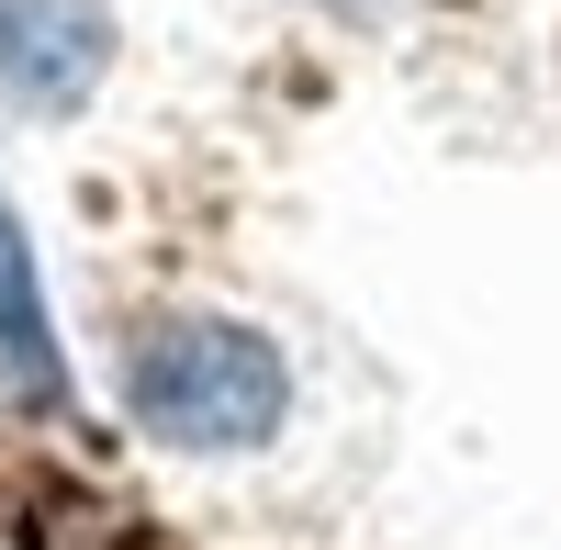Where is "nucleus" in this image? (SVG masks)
I'll return each instance as SVG.
<instances>
[{"label":"nucleus","instance_id":"nucleus-1","mask_svg":"<svg viewBox=\"0 0 561 550\" xmlns=\"http://www.w3.org/2000/svg\"><path fill=\"white\" fill-rule=\"evenodd\" d=\"M124 416L158 449H192V461L270 449L293 416V359L237 314H158L124 337Z\"/></svg>","mask_w":561,"mask_h":550},{"label":"nucleus","instance_id":"nucleus-2","mask_svg":"<svg viewBox=\"0 0 561 550\" xmlns=\"http://www.w3.org/2000/svg\"><path fill=\"white\" fill-rule=\"evenodd\" d=\"M113 68V0H0V90L23 113H79Z\"/></svg>","mask_w":561,"mask_h":550},{"label":"nucleus","instance_id":"nucleus-3","mask_svg":"<svg viewBox=\"0 0 561 550\" xmlns=\"http://www.w3.org/2000/svg\"><path fill=\"white\" fill-rule=\"evenodd\" d=\"M0 348L23 359L34 393H57V359H45V314H34V259H23V225L0 203Z\"/></svg>","mask_w":561,"mask_h":550},{"label":"nucleus","instance_id":"nucleus-4","mask_svg":"<svg viewBox=\"0 0 561 550\" xmlns=\"http://www.w3.org/2000/svg\"><path fill=\"white\" fill-rule=\"evenodd\" d=\"M325 12H359V0H325Z\"/></svg>","mask_w":561,"mask_h":550}]
</instances>
